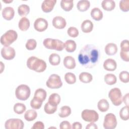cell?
<instances>
[{"instance_id": "obj_36", "label": "cell", "mask_w": 129, "mask_h": 129, "mask_svg": "<svg viewBox=\"0 0 129 129\" xmlns=\"http://www.w3.org/2000/svg\"><path fill=\"white\" fill-rule=\"evenodd\" d=\"M120 118L123 120H127L129 118L128 106H125L123 107L119 111Z\"/></svg>"}, {"instance_id": "obj_42", "label": "cell", "mask_w": 129, "mask_h": 129, "mask_svg": "<svg viewBox=\"0 0 129 129\" xmlns=\"http://www.w3.org/2000/svg\"><path fill=\"white\" fill-rule=\"evenodd\" d=\"M68 35L73 38L77 37L79 35V31L75 27H70L67 30Z\"/></svg>"}, {"instance_id": "obj_49", "label": "cell", "mask_w": 129, "mask_h": 129, "mask_svg": "<svg viewBox=\"0 0 129 129\" xmlns=\"http://www.w3.org/2000/svg\"><path fill=\"white\" fill-rule=\"evenodd\" d=\"M86 129H97L98 126L97 125L94 123V122H90L89 124H88L86 127Z\"/></svg>"}, {"instance_id": "obj_51", "label": "cell", "mask_w": 129, "mask_h": 129, "mask_svg": "<svg viewBox=\"0 0 129 129\" xmlns=\"http://www.w3.org/2000/svg\"><path fill=\"white\" fill-rule=\"evenodd\" d=\"M4 68H5V66H4V64H3V62L1 61V73H2L3 72V71L4 69Z\"/></svg>"}, {"instance_id": "obj_33", "label": "cell", "mask_w": 129, "mask_h": 129, "mask_svg": "<svg viewBox=\"0 0 129 129\" xmlns=\"http://www.w3.org/2000/svg\"><path fill=\"white\" fill-rule=\"evenodd\" d=\"M60 61V56L55 53H51L49 56V62L52 66H57Z\"/></svg>"}, {"instance_id": "obj_12", "label": "cell", "mask_w": 129, "mask_h": 129, "mask_svg": "<svg viewBox=\"0 0 129 129\" xmlns=\"http://www.w3.org/2000/svg\"><path fill=\"white\" fill-rule=\"evenodd\" d=\"M48 25V22L46 19L42 18H38L35 20L34 23V28L38 32H43L46 30Z\"/></svg>"}, {"instance_id": "obj_23", "label": "cell", "mask_w": 129, "mask_h": 129, "mask_svg": "<svg viewBox=\"0 0 129 129\" xmlns=\"http://www.w3.org/2000/svg\"><path fill=\"white\" fill-rule=\"evenodd\" d=\"M102 8L106 11H111L115 7V3L112 0H103L101 3Z\"/></svg>"}, {"instance_id": "obj_6", "label": "cell", "mask_w": 129, "mask_h": 129, "mask_svg": "<svg viewBox=\"0 0 129 129\" xmlns=\"http://www.w3.org/2000/svg\"><path fill=\"white\" fill-rule=\"evenodd\" d=\"M108 97L112 103L115 106H119L122 102V95L121 92L118 88L111 89L108 93Z\"/></svg>"}, {"instance_id": "obj_14", "label": "cell", "mask_w": 129, "mask_h": 129, "mask_svg": "<svg viewBox=\"0 0 129 129\" xmlns=\"http://www.w3.org/2000/svg\"><path fill=\"white\" fill-rule=\"evenodd\" d=\"M56 0H44L41 4V9L44 13H49L53 9Z\"/></svg>"}, {"instance_id": "obj_20", "label": "cell", "mask_w": 129, "mask_h": 129, "mask_svg": "<svg viewBox=\"0 0 129 129\" xmlns=\"http://www.w3.org/2000/svg\"><path fill=\"white\" fill-rule=\"evenodd\" d=\"M117 46L113 43H109L105 47V52L108 55H113L117 51Z\"/></svg>"}, {"instance_id": "obj_31", "label": "cell", "mask_w": 129, "mask_h": 129, "mask_svg": "<svg viewBox=\"0 0 129 129\" xmlns=\"http://www.w3.org/2000/svg\"><path fill=\"white\" fill-rule=\"evenodd\" d=\"M30 12V7L27 5L22 4L18 7V13L21 16L24 17L27 15Z\"/></svg>"}, {"instance_id": "obj_29", "label": "cell", "mask_w": 129, "mask_h": 129, "mask_svg": "<svg viewBox=\"0 0 129 129\" xmlns=\"http://www.w3.org/2000/svg\"><path fill=\"white\" fill-rule=\"evenodd\" d=\"M37 116V112L33 109H29L24 114V118L28 121H31L36 118Z\"/></svg>"}, {"instance_id": "obj_44", "label": "cell", "mask_w": 129, "mask_h": 129, "mask_svg": "<svg viewBox=\"0 0 129 129\" xmlns=\"http://www.w3.org/2000/svg\"><path fill=\"white\" fill-rule=\"evenodd\" d=\"M120 47L121 50L122 51H129V43L128 40L127 39H125L122 40L120 44Z\"/></svg>"}, {"instance_id": "obj_47", "label": "cell", "mask_w": 129, "mask_h": 129, "mask_svg": "<svg viewBox=\"0 0 129 129\" xmlns=\"http://www.w3.org/2000/svg\"><path fill=\"white\" fill-rule=\"evenodd\" d=\"M45 127L44 123L40 121H38L35 122L32 126V129H44Z\"/></svg>"}, {"instance_id": "obj_15", "label": "cell", "mask_w": 129, "mask_h": 129, "mask_svg": "<svg viewBox=\"0 0 129 129\" xmlns=\"http://www.w3.org/2000/svg\"><path fill=\"white\" fill-rule=\"evenodd\" d=\"M15 15L14 9L11 7H6L2 11L3 17L6 20H12Z\"/></svg>"}, {"instance_id": "obj_46", "label": "cell", "mask_w": 129, "mask_h": 129, "mask_svg": "<svg viewBox=\"0 0 129 129\" xmlns=\"http://www.w3.org/2000/svg\"><path fill=\"white\" fill-rule=\"evenodd\" d=\"M59 128L61 129H70L72 128V126L71 124L68 121L64 120L60 123Z\"/></svg>"}, {"instance_id": "obj_40", "label": "cell", "mask_w": 129, "mask_h": 129, "mask_svg": "<svg viewBox=\"0 0 129 129\" xmlns=\"http://www.w3.org/2000/svg\"><path fill=\"white\" fill-rule=\"evenodd\" d=\"M119 78L122 82L124 83H128L129 82L128 72L125 71H123L121 72L119 74Z\"/></svg>"}, {"instance_id": "obj_50", "label": "cell", "mask_w": 129, "mask_h": 129, "mask_svg": "<svg viewBox=\"0 0 129 129\" xmlns=\"http://www.w3.org/2000/svg\"><path fill=\"white\" fill-rule=\"evenodd\" d=\"M122 102L126 105V106H128V93L126 94L122 97Z\"/></svg>"}, {"instance_id": "obj_41", "label": "cell", "mask_w": 129, "mask_h": 129, "mask_svg": "<svg viewBox=\"0 0 129 129\" xmlns=\"http://www.w3.org/2000/svg\"><path fill=\"white\" fill-rule=\"evenodd\" d=\"M119 8L124 12H127L129 10V1L128 0H122L119 2Z\"/></svg>"}, {"instance_id": "obj_35", "label": "cell", "mask_w": 129, "mask_h": 129, "mask_svg": "<svg viewBox=\"0 0 129 129\" xmlns=\"http://www.w3.org/2000/svg\"><path fill=\"white\" fill-rule=\"evenodd\" d=\"M26 107L25 105L21 103H17L14 106V111L18 114H21L25 111Z\"/></svg>"}, {"instance_id": "obj_32", "label": "cell", "mask_w": 129, "mask_h": 129, "mask_svg": "<svg viewBox=\"0 0 129 129\" xmlns=\"http://www.w3.org/2000/svg\"><path fill=\"white\" fill-rule=\"evenodd\" d=\"M71 108L69 106H63L60 109V111L58 113L59 117L64 118L69 116L71 114Z\"/></svg>"}, {"instance_id": "obj_2", "label": "cell", "mask_w": 129, "mask_h": 129, "mask_svg": "<svg viewBox=\"0 0 129 129\" xmlns=\"http://www.w3.org/2000/svg\"><path fill=\"white\" fill-rule=\"evenodd\" d=\"M27 66L30 70L38 73L44 72L47 67L46 62L34 56L29 57L27 60Z\"/></svg>"}, {"instance_id": "obj_25", "label": "cell", "mask_w": 129, "mask_h": 129, "mask_svg": "<svg viewBox=\"0 0 129 129\" xmlns=\"http://www.w3.org/2000/svg\"><path fill=\"white\" fill-rule=\"evenodd\" d=\"M90 6V3L87 0L79 1L77 5V9L81 12H85L88 10Z\"/></svg>"}, {"instance_id": "obj_30", "label": "cell", "mask_w": 129, "mask_h": 129, "mask_svg": "<svg viewBox=\"0 0 129 129\" xmlns=\"http://www.w3.org/2000/svg\"><path fill=\"white\" fill-rule=\"evenodd\" d=\"M79 80L81 82L84 83H89L93 80L92 75L87 72H82L79 76Z\"/></svg>"}, {"instance_id": "obj_11", "label": "cell", "mask_w": 129, "mask_h": 129, "mask_svg": "<svg viewBox=\"0 0 129 129\" xmlns=\"http://www.w3.org/2000/svg\"><path fill=\"white\" fill-rule=\"evenodd\" d=\"M16 55L14 48L11 46H4L1 49V55L6 60L13 59Z\"/></svg>"}, {"instance_id": "obj_3", "label": "cell", "mask_w": 129, "mask_h": 129, "mask_svg": "<svg viewBox=\"0 0 129 129\" xmlns=\"http://www.w3.org/2000/svg\"><path fill=\"white\" fill-rule=\"evenodd\" d=\"M43 45L47 49L62 51L64 48V43L61 40L50 38H45L43 41Z\"/></svg>"}, {"instance_id": "obj_18", "label": "cell", "mask_w": 129, "mask_h": 129, "mask_svg": "<svg viewBox=\"0 0 129 129\" xmlns=\"http://www.w3.org/2000/svg\"><path fill=\"white\" fill-rule=\"evenodd\" d=\"M47 96L46 92L42 88L37 89L34 93V98L37 100L43 102L46 99Z\"/></svg>"}, {"instance_id": "obj_48", "label": "cell", "mask_w": 129, "mask_h": 129, "mask_svg": "<svg viewBox=\"0 0 129 129\" xmlns=\"http://www.w3.org/2000/svg\"><path fill=\"white\" fill-rule=\"evenodd\" d=\"M73 129H81L82 128V124L79 122H75L72 125Z\"/></svg>"}, {"instance_id": "obj_39", "label": "cell", "mask_w": 129, "mask_h": 129, "mask_svg": "<svg viewBox=\"0 0 129 129\" xmlns=\"http://www.w3.org/2000/svg\"><path fill=\"white\" fill-rule=\"evenodd\" d=\"M37 46V42L34 39H29L27 40L25 46L27 49L32 50L35 49Z\"/></svg>"}, {"instance_id": "obj_16", "label": "cell", "mask_w": 129, "mask_h": 129, "mask_svg": "<svg viewBox=\"0 0 129 129\" xmlns=\"http://www.w3.org/2000/svg\"><path fill=\"white\" fill-rule=\"evenodd\" d=\"M104 69L108 71H114L117 68V64L115 60L112 58H107L103 62Z\"/></svg>"}, {"instance_id": "obj_8", "label": "cell", "mask_w": 129, "mask_h": 129, "mask_svg": "<svg viewBox=\"0 0 129 129\" xmlns=\"http://www.w3.org/2000/svg\"><path fill=\"white\" fill-rule=\"evenodd\" d=\"M46 86L50 89H58L62 86L60 77L57 74H52L46 82Z\"/></svg>"}, {"instance_id": "obj_52", "label": "cell", "mask_w": 129, "mask_h": 129, "mask_svg": "<svg viewBox=\"0 0 129 129\" xmlns=\"http://www.w3.org/2000/svg\"><path fill=\"white\" fill-rule=\"evenodd\" d=\"M3 2L4 3H11L13 2V0H11V1H3Z\"/></svg>"}, {"instance_id": "obj_27", "label": "cell", "mask_w": 129, "mask_h": 129, "mask_svg": "<svg viewBox=\"0 0 129 129\" xmlns=\"http://www.w3.org/2000/svg\"><path fill=\"white\" fill-rule=\"evenodd\" d=\"M60 4L61 8L66 12L71 11L74 7L73 0H61Z\"/></svg>"}, {"instance_id": "obj_34", "label": "cell", "mask_w": 129, "mask_h": 129, "mask_svg": "<svg viewBox=\"0 0 129 129\" xmlns=\"http://www.w3.org/2000/svg\"><path fill=\"white\" fill-rule=\"evenodd\" d=\"M104 80L106 84L109 85H112L116 83L117 79L116 76L112 74H107L105 75Z\"/></svg>"}, {"instance_id": "obj_22", "label": "cell", "mask_w": 129, "mask_h": 129, "mask_svg": "<svg viewBox=\"0 0 129 129\" xmlns=\"http://www.w3.org/2000/svg\"><path fill=\"white\" fill-rule=\"evenodd\" d=\"M91 16L94 20L99 21L103 18V13L98 8H94L91 11Z\"/></svg>"}, {"instance_id": "obj_19", "label": "cell", "mask_w": 129, "mask_h": 129, "mask_svg": "<svg viewBox=\"0 0 129 129\" xmlns=\"http://www.w3.org/2000/svg\"><path fill=\"white\" fill-rule=\"evenodd\" d=\"M93 24L89 20H84L81 24V30L85 33H88L91 32L93 29Z\"/></svg>"}, {"instance_id": "obj_38", "label": "cell", "mask_w": 129, "mask_h": 129, "mask_svg": "<svg viewBox=\"0 0 129 129\" xmlns=\"http://www.w3.org/2000/svg\"><path fill=\"white\" fill-rule=\"evenodd\" d=\"M57 106H54L50 104L48 102L45 104L44 107V110L45 112L48 114L54 113L57 110Z\"/></svg>"}, {"instance_id": "obj_45", "label": "cell", "mask_w": 129, "mask_h": 129, "mask_svg": "<svg viewBox=\"0 0 129 129\" xmlns=\"http://www.w3.org/2000/svg\"><path fill=\"white\" fill-rule=\"evenodd\" d=\"M120 56L121 58L124 61H129V51H122L120 50Z\"/></svg>"}, {"instance_id": "obj_10", "label": "cell", "mask_w": 129, "mask_h": 129, "mask_svg": "<svg viewBox=\"0 0 129 129\" xmlns=\"http://www.w3.org/2000/svg\"><path fill=\"white\" fill-rule=\"evenodd\" d=\"M24 125L23 121L19 118H10L5 123V127L6 129H23Z\"/></svg>"}, {"instance_id": "obj_26", "label": "cell", "mask_w": 129, "mask_h": 129, "mask_svg": "<svg viewBox=\"0 0 129 129\" xmlns=\"http://www.w3.org/2000/svg\"><path fill=\"white\" fill-rule=\"evenodd\" d=\"M97 107L99 111L104 112L107 111L109 108V104L105 99L100 100L97 103Z\"/></svg>"}, {"instance_id": "obj_7", "label": "cell", "mask_w": 129, "mask_h": 129, "mask_svg": "<svg viewBox=\"0 0 129 129\" xmlns=\"http://www.w3.org/2000/svg\"><path fill=\"white\" fill-rule=\"evenodd\" d=\"M82 119L86 122H95L99 119V114L94 110L84 109L81 113Z\"/></svg>"}, {"instance_id": "obj_28", "label": "cell", "mask_w": 129, "mask_h": 129, "mask_svg": "<svg viewBox=\"0 0 129 129\" xmlns=\"http://www.w3.org/2000/svg\"><path fill=\"white\" fill-rule=\"evenodd\" d=\"M77 47V44L75 41L70 39L67 40L64 43V48L68 52H73L75 51Z\"/></svg>"}, {"instance_id": "obj_43", "label": "cell", "mask_w": 129, "mask_h": 129, "mask_svg": "<svg viewBox=\"0 0 129 129\" xmlns=\"http://www.w3.org/2000/svg\"><path fill=\"white\" fill-rule=\"evenodd\" d=\"M42 102H40L34 97L30 101V106L34 109H39L42 106Z\"/></svg>"}, {"instance_id": "obj_17", "label": "cell", "mask_w": 129, "mask_h": 129, "mask_svg": "<svg viewBox=\"0 0 129 129\" xmlns=\"http://www.w3.org/2000/svg\"><path fill=\"white\" fill-rule=\"evenodd\" d=\"M64 66L68 69H74L76 66L75 58L72 56H66L63 60Z\"/></svg>"}, {"instance_id": "obj_4", "label": "cell", "mask_w": 129, "mask_h": 129, "mask_svg": "<svg viewBox=\"0 0 129 129\" xmlns=\"http://www.w3.org/2000/svg\"><path fill=\"white\" fill-rule=\"evenodd\" d=\"M18 38V34L14 30H9L1 37V43L4 46H10Z\"/></svg>"}, {"instance_id": "obj_37", "label": "cell", "mask_w": 129, "mask_h": 129, "mask_svg": "<svg viewBox=\"0 0 129 129\" xmlns=\"http://www.w3.org/2000/svg\"><path fill=\"white\" fill-rule=\"evenodd\" d=\"M64 80L69 84H73L76 82V77L74 74L69 72L67 73L64 75Z\"/></svg>"}, {"instance_id": "obj_24", "label": "cell", "mask_w": 129, "mask_h": 129, "mask_svg": "<svg viewBox=\"0 0 129 129\" xmlns=\"http://www.w3.org/2000/svg\"><path fill=\"white\" fill-rule=\"evenodd\" d=\"M60 96L57 93L51 94L48 98V102L54 106H57L60 102Z\"/></svg>"}, {"instance_id": "obj_5", "label": "cell", "mask_w": 129, "mask_h": 129, "mask_svg": "<svg viewBox=\"0 0 129 129\" xmlns=\"http://www.w3.org/2000/svg\"><path fill=\"white\" fill-rule=\"evenodd\" d=\"M30 87L25 84L18 86L15 90V96L18 99L20 100H26L30 97Z\"/></svg>"}, {"instance_id": "obj_13", "label": "cell", "mask_w": 129, "mask_h": 129, "mask_svg": "<svg viewBox=\"0 0 129 129\" xmlns=\"http://www.w3.org/2000/svg\"><path fill=\"white\" fill-rule=\"evenodd\" d=\"M54 27L58 29H62L67 25V22L64 18L61 16H56L53 18L52 21Z\"/></svg>"}, {"instance_id": "obj_21", "label": "cell", "mask_w": 129, "mask_h": 129, "mask_svg": "<svg viewBox=\"0 0 129 129\" xmlns=\"http://www.w3.org/2000/svg\"><path fill=\"white\" fill-rule=\"evenodd\" d=\"M30 23L29 19L24 17L22 18L18 23L19 28L22 31H27L30 27Z\"/></svg>"}, {"instance_id": "obj_1", "label": "cell", "mask_w": 129, "mask_h": 129, "mask_svg": "<svg viewBox=\"0 0 129 129\" xmlns=\"http://www.w3.org/2000/svg\"><path fill=\"white\" fill-rule=\"evenodd\" d=\"M99 50L93 44H87L80 51L78 55L79 63L86 68H92L99 62Z\"/></svg>"}, {"instance_id": "obj_9", "label": "cell", "mask_w": 129, "mask_h": 129, "mask_svg": "<svg viewBox=\"0 0 129 129\" xmlns=\"http://www.w3.org/2000/svg\"><path fill=\"white\" fill-rule=\"evenodd\" d=\"M117 124L115 115L111 113L105 115L103 123V127L105 129H114Z\"/></svg>"}]
</instances>
